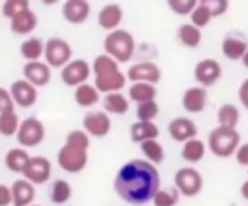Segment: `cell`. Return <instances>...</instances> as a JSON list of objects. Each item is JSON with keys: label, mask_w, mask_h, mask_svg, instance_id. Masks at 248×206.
Returning <instances> with one entry per match:
<instances>
[{"label": "cell", "mask_w": 248, "mask_h": 206, "mask_svg": "<svg viewBox=\"0 0 248 206\" xmlns=\"http://www.w3.org/2000/svg\"><path fill=\"white\" fill-rule=\"evenodd\" d=\"M113 190L128 205H145L160 190V174L147 159H132L118 169Z\"/></svg>", "instance_id": "1"}, {"label": "cell", "mask_w": 248, "mask_h": 206, "mask_svg": "<svg viewBox=\"0 0 248 206\" xmlns=\"http://www.w3.org/2000/svg\"><path fill=\"white\" fill-rule=\"evenodd\" d=\"M120 63L113 59L110 54L103 52L98 54L93 59V76H95V83L93 85L100 90L101 93H111V92H122L125 88V83L128 81L127 75L120 71L118 68Z\"/></svg>", "instance_id": "2"}, {"label": "cell", "mask_w": 248, "mask_h": 206, "mask_svg": "<svg viewBox=\"0 0 248 206\" xmlns=\"http://www.w3.org/2000/svg\"><path fill=\"white\" fill-rule=\"evenodd\" d=\"M135 37L132 36V32L125 29H115L105 36L103 39V49L107 54H110L113 59H117L118 63H128L135 54Z\"/></svg>", "instance_id": "3"}, {"label": "cell", "mask_w": 248, "mask_h": 206, "mask_svg": "<svg viewBox=\"0 0 248 206\" xmlns=\"http://www.w3.org/2000/svg\"><path fill=\"white\" fill-rule=\"evenodd\" d=\"M242 144V137H240L238 130L232 127H223V125H218L216 128H213L208 135V149L213 156L221 157V159H226V157L235 156L236 149Z\"/></svg>", "instance_id": "4"}, {"label": "cell", "mask_w": 248, "mask_h": 206, "mask_svg": "<svg viewBox=\"0 0 248 206\" xmlns=\"http://www.w3.org/2000/svg\"><path fill=\"white\" fill-rule=\"evenodd\" d=\"M58 164L62 171L69 174H78L88 164V149L78 147V145H73L66 142L61 149L58 151Z\"/></svg>", "instance_id": "5"}, {"label": "cell", "mask_w": 248, "mask_h": 206, "mask_svg": "<svg viewBox=\"0 0 248 206\" xmlns=\"http://www.w3.org/2000/svg\"><path fill=\"white\" fill-rule=\"evenodd\" d=\"M16 137L20 147L32 149V147H37V145L44 141V137H46V128H44V124L39 118L29 117L20 122V127H19V130H17Z\"/></svg>", "instance_id": "6"}, {"label": "cell", "mask_w": 248, "mask_h": 206, "mask_svg": "<svg viewBox=\"0 0 248 206\" xmlns=\"http://www.w3.org/2000/svg\"><path fill=\"white\" fill-rule=\"evenodd\" d=\"M174 186L183 196L194 198L202 190V176L194 167H181L174 174Z\"/></svg>", "instance_id": "7"}, {"label": "cell", "mask_w": 248, "mask_h": 206, "mask_svg": "<svg viewBox=\"0 0 248 206\" xmlns=\"http://www.w3.org/2000/svg\"><path fill=\"white\" fill-rule=\"evenodd\" d=\"M73 58V48L68 41L61 37H51L46 41V51H44V59L51 68L61 69L66 66Z\"/></svg>", "instance_id": "8"}, {"label": "cell", "mask_w": 248, "mask_h": 206, "mask_svg": "<svg viewBox=\"0 0 248 206\" xmlns=\"http://www.w3.org/2000/svg\"><path fill=\"white\" fill-rule=\"evenodd\" d=\"M92 73V64L86 59H71L68 64L61 68V81L66 86L76 88V86L88 81Z\"/></svg>", "instance_id": "9"}, {"label": "cell", "mask_w": 248, "mask_h": 206, "mask_svg": "<svg viewBox=\"0 0 248 206\" xmlns=\"http://www.w3.org/2000/svg\"><path fill=\"white\" fill-rule=\"evenodd\" d=\"M52 174V164L47 157L36 156L31 157L29 162L26 164L22 171V176L32 184H44L51 179Z\"/></svg>", "instance_id": "10"}, {"label": "cell", "mask_w": 248, "mask_h": 206, "mask_svg": "<svg viewBox=\"0 0 248 206\" xmlns=\"http://www.w3.org/2000/svg\"><path fill=\"white\" fill-rule=\"evenodd\" d=\"M223 75V68L216 59L206 58L201 59L196 66H194V79L198 81V85L201 86H213L215 83L219 81Z\"/></svg>", "instance_id": "11"}, {"label": "cell", "mask_w": 248, "mask_h": 206, "mask_svg": "<svg viewBox=\"0 0 248 206\" xmlns=\"http://www.w3.org/2000/svg\"><path fill=\"white\" fill-rule=\"evenodd\" d=\"M127 78L130 83L147 81L157 85L162 78V71H160L159 64H155L154 61H139L127 69Z\"/></svg>", "instance_id": "12"}, {"label": "cell", "mask_w": 248, "mask_h": 206, "mask_svg": "<svg viewBox=\"0 0 248 206\" xmlns=\"http://www.w3.org/2000/svg\"><path fill=\"white\" fill-rule=\"evenodd\" d=\"M83 128L88 132L92 137L101 139L107 137L111 130V120L108 117V111H88V113L83 117Z\"/></svg>", "instance_id": "13"}, {"label": "cell", "mask_w": 248, "mask_h": 206, "mask_svg": "<svg viewBox=\"0 0 248 206\" xmlns=\"http://www.w3.org/2000/svg\"><path fill=\"white\" fill-rule=\"evenodd\" d=\"M10 93H12V98L16 105L20 108H31L37 102V86H34L26 78L16 79L10 85Z\"/></svg>", "instance_id": "14"}, {"label": "cell", "mask_w": 248, "mask_h": 206, "mask_svg": "<svg viewBox=\"0 0 248 206\" xmlns=\"http://www.w3.org/2000/svg\"><path fill=\"white\" fill-rule=\"evenodd\" d=\"M62 19L73 26H79L88 20L92 14V5L88 0H64V5L61 9Z\"/></svg>", "instance_id": "15"}, {"label": "cell", "mask_w": 248, "mask_h": 206, "mask_svg": "<svg viewBox=\"0 0 248 206\" xmlns=\"http://www.w3.org/2000/svg\"><path fill=\"white\" fill-rule=\"evenodd\" d=\"M170 139L176 142H186L193 137H198V125L187 117H176L169 122L167 125Z\"/></svg>", "instance_id": "16"}, {"label": "cell", "mask_w": 248, "mask_h": 206, "mask_svg": "<svg viewBox=\"0 0 248 206\" xmlns=\"http://www.w3.org/2000/svg\"><path fill=\"white\" fill-rule=\"evenodd\" d=\"M22 75L27 81H31L34 86L41 88L46 86L51 81V66L46 61H27L22 68Z\"/></svg>", "instance_id": "17"}, {"label": "cell", "mask_w": 248, "mask_h": 206, "mask_svg": "<svg viewBox=\"0 0 248 206\" xmlns=\"http://www.w3.org/2000/svg\"><path fill=\"white\" fill-rule=\"evenodd\" d=\"M183 108L187 113H202L208 105V90L206 86H191L183 95Z\"/></svg>", "instance_id": "18"}, {"label": "cell", "mask_w": 248, "mask_h": 206, "mask_svg": "<svg viewBox=\"0 0 248 206\" xmlns=\"http://www.w3.org/2000/svg\"><path fill=\"white\" fill-rule=\"evenodd\" d=\"M122 20H124V9L118 3H107L100 9L96 22L103 31H115L120 27Z\"/></svg>", "instance_id": "19"}, {"label": "cell", "mask_w": 248, "mask_h": 206, "mask_svg": "<svg viewBox=\"0 0 248 206\" xmlns=\"http://www.w3.org/2000/svg\"><path fill=\"white\" fill-rule=\"evenodd\" d=\"M37 24H39V19H37L36 12L27 9L10 19V31L17 36H29L36 31Z\"/></svg>", "instance_id": "20"}, {"label": "cell", "mask_w": 248, "mask_h": 206, "mask_svg": "<svg viewBox=\"0 0 248 206\" xmlns=\"http://www.w3.org/2000/svg\"><path fill=\"white\" fill-rule=\"evenodd\" d=\"M36 184H32L31 181H27L26 177L24 179H17L12 183V196L14 206H31L36 198Z\"/></svg>", "instance_id": "21"}, {"label": "cell", "mask_w": 248, "mask_h": 206, "mask_svg": "<svg viewBox=\"0 0 248 206\" xmlns=\"http://www.w3.org/2000/svg\"><path fill=\"white\" fill-rule=\"evenodd\" d=\"M248 51V41L240 36H226L221 43V52L230 61H242Z\"/></svg>", "instance_id": "22"}, {"label": "cell", "mask_w": 248, "mask_h": 206, "mask_svg": "<svg viewBox=\"0 0 248 206\" xmlns=\"http://www.w3.org/2000/svg\"><path fill=\"white\" fill-rule=\"evenodd\" d=\"M159 127L155 125V122H147V120H137L130 125V139L135 144H142L144 141L149 139H157L159 137Z\"/></svg>", "instance_id": "23"}, {"label": "cell", "mask_w": 248, "mask_h": 206, "mask_svg": "<svg viewBox=\"0 0 248 206\" xmlns=\"http://www.w3.org/2000/svg\"><path fill=\"white\" fill-rule=\"evenodd\" d=\"M100 100H101V92L95 85H90L88 81L75 88V102L79 107L83 108L95 107Z\"/></svg>", "instance_id": "24"}, {"label": "cell", "mask_w": 248, "mask_h": 206, "mask_svg": "<svg viewBox=\"0 0 248 206\" xmlns=\"http://www.w3.org/2000/svg\"><path fill=\"white\" fill-rule=\"evenodd\" d=\"M101 102H103L105 111L113 115H125L128 111V108H130V98L125 96L122 92L105 93Z\"/></svg>", "instance_id": "25"}, {"label": "cell", "mask_w": 248, "mask_h": 206, "mask_svg": "<svg viewBox=\"0 0 248 206\" xmlns=\"http://www.w3.org/2000/svg\"><path fill=\"white\" fill-rule=\"evenodd\" d=\"M177 41H179L184 48L196 49L202 41L201 27L194 26L193 22L183 24V26H179V29H177Z\"/></svg>", "instance_id": "26"}, {"label": "cell", "mask_w": 248, "mask_h": 206, "mask_svg": "<svg viewBox=\"0 0 248 206\" xmlns=\"http://www.w3.org/2000/svg\"><path fill=\"white\" fill-rule=\"evenodd\" d=\"M157 88L154 83L147 81H134L128 86V98L135 103L149 102V100H155Z\"/></svg>", "instance_id": "27"}, {"label": "cell", "mask_w": 248, "mask_h": 206, "mask_svg": "<svg viewBox=\"0 0 248 206\" xmlns=\"http://www.w3.org/2000/svg\"><path fill=\"white\" fill-rule=\"evenodd\" d=\"M206 154V144L198 137H193L189 141L183 142V149H181V157L189 164H198L202 160Z\"/></svg>", "instance_id": "28"}, {"label": "cell", "mask_w": 248, "mask_h": 206, "mask_svg": "<svg viewBox=\"0 0 248 206\" xmlns=\"http://www.w3.org/2000/svg\"><path fill=\"white\" fill-rule=\"evenodd\" d=\"M29 159H31V156L26 147H16V149L7 151L3 162H5V167L10 171V173L22 174L24 167H26V164L29 162Z\"/></svg>", "instance_id": "29"}, {"label": "cell", "mask_w": 248, "mask_h": 206, "mask_svg": "<svg viewBox=\"0 0 248 206\" xmlns=\"http://www.w3.org/2000/svg\"><path fill=\"white\" fill-rule=\"evenodd\" d=\"M46 51V43L41 37H27L20 44V56L27 61H39Z\"/></svg>", "instance_id": "30"}, {"label": "cell", "mask_w": 248, "mask_h": 206, "mask_svg": "<svg viewBox=\"0 0 248 206\" xmlns=\"http://www.w3.org/2000/svg\"><path fill=\"white\" fill-rule=\"evenodd\" d=\"M216 120H218V125H223V127H232L236 128L240 124V110L236 105L233 103H225L218 108V113H216Z\"/></svg>", "instance_id": "31"}, {"label": "cell", "mask_w": 248, "mask_h": 206, "mask_svg": "<svg viewBox=\"0 0 248 206\" xmlns=\"http://www.w3.org/2000/svg\"><path fill=\"white\" fill-rule=\"evenodd\" d=\"M71 184L64 179H56L49 188V201L52 205H64L71 200Z\"/></svg>", "instance_id": "32"}, {"label": "cell", "mask_w": 248, "mask_h": 206, "mask_svg": "<svg viewBox=\"0 0 248 206\" xmlns=\"http://www.w3.org/2000/svg\"><path fill=\"white\" fill-rule=\"evenodd\" d=\"M140 145V151L144 157L147 160H150L152 164H162L164 159H166V151H164L162 144H160L157 139H149V141H144Z\"/></svg>", "instance_id": "33"}, {"label": "cell", "mask_w": 248, "mask_h": 206, "mask_svg": "<svg viewBox=\"0 0 248 206\" xmlns=\"http://www.w3.org/2000/svg\"><path fill=\"white\" fill-rule=\"evenodd\" d=\"M20 127L19 115L16 113V110H5L0 113V135L2 137H12L17 134Z\"/></svg>", "instance_id": "34"}, {"label": "cell", "mask_w": 248, "mask_h": 206, "mask_svg": "<svg viewBox=\"0 0 248 206\" xmlns=\"http://www.w3.org/2000/svg\"><path fill=\"white\" fill-rule=\"evenodd\" d=\"M179 194L181 193L176 186L166 188V190L160 188V190L155 193V196H154L152 205L154 206H176L179 203Z\"/></svg>", "instance_id": "35"}, {"label": "cell", "mask_w": 248, "mask_h": 206, "mask_svg": "<svg viewBox=\"0 0 248 206\" xmlns=\"http://www.w3.org/2000/svg\"><path fill=\"white\" fill-rule=\"evenodd\" d=\"M159 105H157L155 100H149V102H142L137 103V110H135V115H137V120H147V122H154L159 115Z\"/></svg>", "instance_id": "36"}, {"label": "cell", "mask_w": 248, "mask_h": 206, "mask_svg": "<svg viewBox=\"0 0 248 206\" xmlns=\"http://www.w3.org/2000/svg\"><path fill=\"white\" fill-rule=\"evenodd\" d=\"M27 9H31V0H3L2 3V14L9 20Z\"/></svg>", "instance_id": "37"}, {"label": "cell", "mask_w": 248, "mask_h": 206, "mask_svg": "<svg viewBox=\"0 0 248 206\" xmlns=\"http://www.w3.org/2000/svg\"><path fill=\"white\" fill-rule=\"evenodd\" d=\"M189 19H191V22L194 24V26H198V27H206V26H209L211 24V20L215 19L213 17V14L209 12L208 9H206L204 5H201V3H198L196 7H194V10L189 14Z\"/></svg>", "instance_id": "38"}, {"label": "cell", "mask_w": 248, "mask_h": 206, "mask_svg": "<svg viewBox=\"0 0 248 206\" xmlns=\"http://www.w3.org/2000/svg\"><path fill=\"white\" fill-rule=\"evenodd\" d=\"M199 0H167V5L176 16H189Z\"/></svg>", "instance_id": "39"}, {"label": "cell", "mask_w": 248, "mask_h": 206, "mask_svg": "<svg viewBox=\"0 0 248 206\" xmlns=\"http://www.w3.org/2000/svg\"><path fill=\"white\" fill-rule=\"evenodd\" d=\"M201 5H204L213 17H221L228 12L230 9V0H199Z\"/></svg>", "instance_id": "40"}, {"label": "cell", "mask_w": 248, "mask_h": 206, "mask_svg": "<svg viewBox=\"0 0 248 206\" xmlns=\"http://www.w3.org/2000/svg\"><path fill=\"white\" fill-rule=\"evenodd\" d=\"M14 107H16V102H14L10 90H5L0 86V113L5 110H14Z\"/></svg>", "instance_id": "41"}, {"label": "cell", "mask_w": 248, "mask_h": 206, "mask_svg": "<svg viewBox=\"0 0 248 206\" xmlns=\"http://www.w3.org/2000/svg\"><path fill=\"white\" fill-rule=\"evenodd\" d=\"M235 159L240 166L248 167V141L240 144V147L236 149V152H235Z\"/></svg>", "instance_id": "42"}, {"label": "cell", "mask_w": 248, "mask_h": 206, "mask_svg": "<svg viewBox=\"0 0 248 206\" xmlns=\"http://www.w3.org/2000/svg\"><path fill=\"white\" fill-rule=\"evenodd\" d=\"M12 201H14L12 188L5 186V184H0V206H10Z\"/></svg>", "instance_id": "43"}, {"label": "cell", "mask_w": 248, "mask_h": 206, "mask_svg": "<svg viewBox=\"0 0 248 206\" xmlns=\"http://www.w3.org/2000/svg\"><path fill=\"white\" fill-rule=\"evenodd\" d=\"M238 100H240V103L243 105V108H247V110H248V78L243 79L242 85H240V88H238Z\"/></svg>", "instance_id": "44"}, {"label": "cell", "mask_w": 248, "mask_h": 206, "mask_svg": "<svg viewBox=\"0 0 248 206\" xmlns=\"http://www.w3.org/2000/svg\"><path fill=\"white\" fill-rule=\"evenodd\" d=\"M240 194H242L243 200H247V201H248V179H247V181H243V184L240 186Z\"/></svg>", "instance_id": "45"}, {"label": "cell", "mask_w": 248, "mask_h": 206, "mask_svg": "<svg viewBox=\"0 0 248 206\" xmlns=\"http://www.w3.org/2000/svg\"><path fill=\"white\" fill-rule=\"evenodd\" d=\"M59 0H41V3H44V5H47V7H51V5H56Z\"/></svg>", "instance_id": "46"}, {"label": "cell", "mask_w": 248, "mask_h": 206, "mask_svg": "<svg viewBox=\"0 0 248 206\" xmlns=\"http://www.w3.org/2000/svg\"><path fill=\"white\" fill-rule=\"evenodd\" d=\"M242 63H243V66L248 69V51L245 52V56H243V59H242Z\"/></svg>", "instance_id": "47"}, {"label": "cell", "mask_w": 248, "mask_h": 206, "mask_svg": "<svg viewBox=\"0 0 248 206\" xmlns=\"http://www.w3.org/2000/svg\"><path fill=\"white\" fill-rule=\"evenodd\" d=\"M31 206H39V205H31Z\"/></svg>", "instance_id": "48"}, {"label": "cell", "mask_w": 248, "mask_h": 206, "mask_svg": "<svg viewBox=\"0 0 248 206\" xmlns=\"http://www.w3.org/2000/svg\"><path fill=\"white\" fill-rule=\"evenodd\" d=\"M135 206H142V205H135Z\"/></svg>", "instance_id": "49"}]
</instances>
